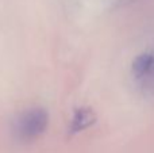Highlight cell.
<instances>
[{
    "label": "cell",
    "mask_w": 154,
    "mask_h": 153,
    "mask_svg": "<svg viewBox=\"0 0 154 153\" xmlns=\"http://www.w3.org/2000/svg\"><path fill=\"white\" fill-rule=\"evenodd\" d=\"M49 125V114L42 107H31L24 110L16 118L14 132L18 140L30 142L45 133Z\"/></svg>",
    "instance_id": "cell-1"
},
{
    "label": "cell",
    "mask_w": 154,
    "mask_h": 153,
    "mask_svg": "<svg viewBox=\"0 0 154 153\" xmlns=\"http://www.w3.org/2000/svg\"><path fill=\"white\" fill-rule=\"evenodd\" d=\"M96 122V115L91 108L81 107L77 108L73 114V118L70 121V132L72 133H80L82 130L88 129Z\"/></svg>",
    "instance_id": "cell-2"
},
{
    "label": "cell",
    "mask_w": 154,
    "mask_h": 153,
    "mask_svg": "<svg viewBox=\"0 0 154 153\" xmlns=\"http://www.w3.org/2000/svg\"><path fill=\"white\" fill-rule=\"evenodd\" d=\"M153 56H154V50H153ZM139 84H141L142 88H145L146 91L154 94V64H153V68H152V70H150V73L147 75V77L143 79Z\"/></svg>",
    "instance_id": "cell-3"
}]
</instances>
